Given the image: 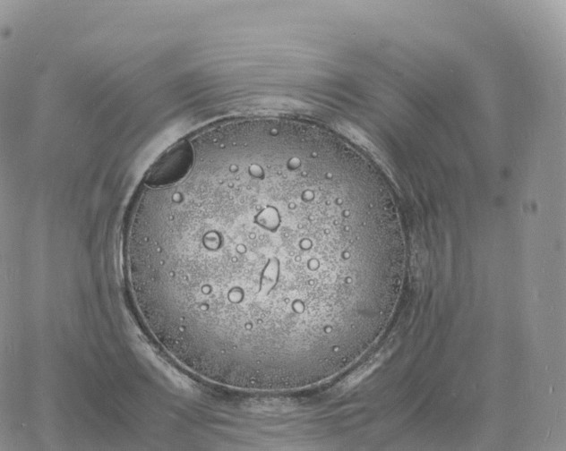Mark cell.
Segmentation results:
<instances>
[{
	"mask_svg": "<svg viewBox=\"0 0 566 451\" xmlns=\"http://www.w3.org/2000/svg\"><path fill=\"white\" fill-rule=\"evenodd\" d=\"M391 220L356 158L307 135L229 131L144 185L125 233L146 328L193 373L234 388L314 380L382 318Z\"/></svg>",
	"mask_w": 566,
	"mask_h": 451,
	"instance_id": "obj_1",
	"label": "cell"
}]
</instances>
